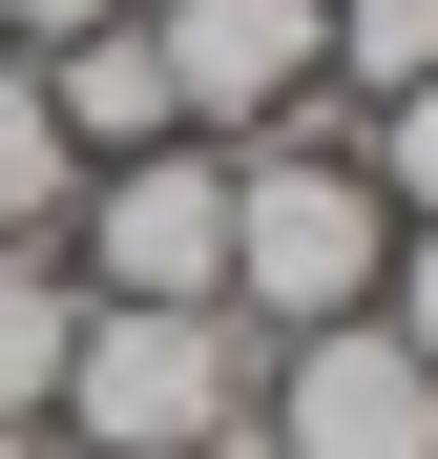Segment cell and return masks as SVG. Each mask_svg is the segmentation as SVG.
I'll return each mask as SVG.
<instances>
[{"label": "cell", "mask_w": 438, "mask_h": 459, "mask_svg": "<svg viewBox=\"0 0 438 459\" xmlns=\"http://www.w3.org/2000/svg\"><path fill=\"white\" fill-rule=\"evenodd\" d=\"M84 292H146V314H230V146H125L84 168Z\"/></svg>", "instance_id": "obj_3"}, {"label": "cell", "mask_w": 438, "mask_h": 459, "mask_svg": "<svg viewBox=\"0 0 438 459\" xmlns=\"http://www.w3.org/2000/svg\"><path fill=\"white\" fill-rule=\"evenodd\" d=\"M251 376L271 334L251 314H146V292H84V334H63V438L84 459H251Z\"/></svg>", "instance_id": "obj_2"}, {"label": "cell", "mask_w": 438, "mask_h": 459, "mask_svg": "<svg viewBox=\"0 0 438 459\" xmlns=\"http://www.w3.org/2000/svg\"><path fill=\"white\" fill-rule=\"evenodd\" d=\"M42 105H63V146H84V168H125V146H188V105H167V42H146V0H105L84 42H42Z\"/></svg>", "instance_id": "obj_6"}, {"label": "cell", "mask_w": 438, "mask_h": 459, "mask_svg": "<svg viewBox=\"0 0 438 459\" xmlns=\"http://www.w3.org/2000/svg\"><path fill=\"white\" fill-rule=\"evenodd\" d=\"M376 272H397V209L355 168V105L313 84L292 126L230 146V314L251 334H334V314H376Z\"/></svg>", "instance_id": "obj_1"}, {"label": "cell", "mask_w": 438, "mask_h": 459, "mask_svg": "<svg viewBox=\"0 0 438 459\" xmlns=\"http://www.w3.org/2000/svg\"><path fill=\"white\" fill-rule=\"evenodd\" d=\"M438 84V0H334V105H397Z\"/></svg>", "instance_id": "obj_8"}, {"label": "cell", "mask_w": 438, "mask_h": 459, "mask_svg": "<svg viewBox=\"0 0 438 459\" xmlns=\"http://www.w3.org/2000/svg\"><path fill=\"white\" fill-rule=\"evenodd\" d=\"M355 168H376V209H397V230H438V84L355 105Z\"/></svg>", "instance_id": "obj_9"}, {"label": "cell", "mask_w": 438, "mask_h": 459, "mask_svg": "<svg viewBox=\"0 0 438 459\" xmlns=\"http://www.w3.org/2000/svg\"><path fill=\"white\" fill-rule=\"evenodd\" d=\"M376 314H397V355L438 376V230H397V272H376Z\"/></svg>", "instance_id": "obj_10"}, {"label": "cell", "mask_w": 438, "mask_h": 459, "mask_svg": "<svg viewBox=\"0 0 438 459\" xmlns=\"http://www.w3.org/2000/svg\"><path fill=\"white\" fill-rule=\"evenodd\" d=\"M84 22H105V0H0V42H21V63H42V42H84Z\"/></svg>", "instance_id": "obj_11"}, {"label": "cell", "mask_w": 438, "mask_h": 459, "mask_svg": "<svg viewBox=\"0 0 438 459\" xmlns=\"http://www.w3.org/2000/svg\"><path fill=\"white\" fill-rule=\"evenodd\" d=\"M251 459H438V376L397 355V314L271 334V376H251Z\"/></svg>", "instance_id": "obj_4"}, {"label": "cell", "mask_w": 438, "mask_h": 459, "mask_svg": "<svg viewBox=\"0 0 438 459\" xmlns=\"http://www.w3.org/2000/svg\"><path fill=\"white\" fill-rule=\"evenodd\" d=\"M63 209H84V146H63V105H42V63L0 42V251H42Z\"/></svg>", "instance_id": "obj_7"}, {"label": "cell", "mask_w": 438, "mask_h": 459, "mask_svg": "<svg viewBox=\"0 0 438 459\" xmlns=\"http://www.w3.org/2000/svg\"><path fill=\"white\" fill-rule=\"evenodd\" d=\"M146 42H167V105L188 146H251L334 84V0H146Z\"/></svg>", "instance_id": "obj_5"}]
</instances>
